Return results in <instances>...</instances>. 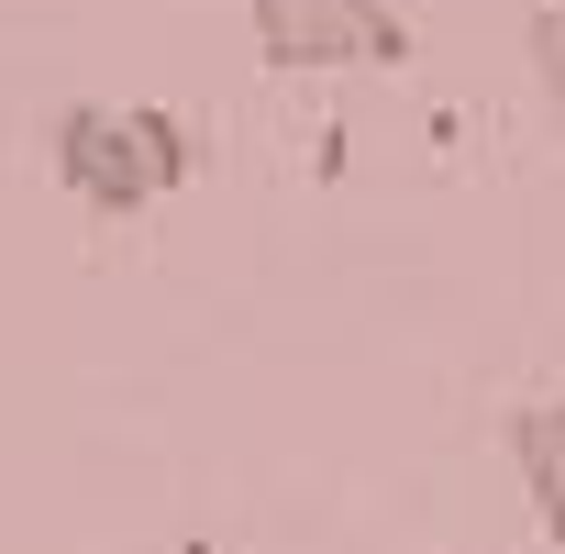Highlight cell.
I'll list each match as a JSON object with an SVG mask.
<instances>
[{
	"mask_svg": "<svg viewBox=\"0 0 565 554\" xmlns=\"http://www.w3.org/2000/svg\"><path fill=\"white\" fill-rule=\"evenodd\" d=\"M255 56L322 78V67H411V12L399 0H255Z\"/></svg>",
	"mask_w": 565,
	"mask_h": 554,
	"instance_id": "6da1fadb",
	"label": "cell"
},
{
	"mask_svg": "<svg viewBox=\"0 0 565 554\" xmlns=\"http://www.w3.org/2000/svg\"><path fill=\"white\" fill-rule=\"evenodd\" d=\"M45 167H56V189H67L89 222H145V211L167 200L156 167H145V145H134V122H122L111 100H67L56 134H45Z\"/></svg>",
	"mask_w": 565,
	"mask_h": 554,
	"instance_id": "7a4b0ae2",
	"label": "cell"
},
{
	"mask_svg": "<svg viewBox=\"0 0 565 554\" xmlns=\"http://www.w3.org/2000/svg\"><path fill=\"white\" fill-rule=\"evenodd\" d=\"M499 455H510V477H521V499H532V532L565 543V399H521V411L499 422Z\"/></svg>",
	"mask_w": 565,
	"mask_h": 554,
	"instance_id": "3957f363",
	"label": "cell"
},
{
	"mask_svg": "<svg viewBox=\"0 0 565 554\" xmlns=\"http://www.w3.org/2000/svg\"><path fill=\"white\" fill-rule=\"evenodd\" d=\"M122 122H134V145H145V167H156V189H189V178H200V134H189V122H178L167 100H134Z\"/></svg>",
	"mask_w": 565,
	"mask_h": 554,
	"instance_id": "277c9868",
	"label": "cell"
},
{
	"mask_svg": "<svg viewBox=\"0 0 565 554\" xmlns=\"http://www.w3.org/2000/svg\"><path fill=\"white\" fill-rule=\"evenodd\" d=\"M521 56H532V89H543V111L565 122V12H554V0H543V12H532V34H521Z\"/></svg>",
	"mask_w": 565,
	"mask_h": 554,
	"instance_id": "5b68a950",
	"label": "cell"
},
{
	"mask_svg": "<svg viewBox=\"0 0 565 554\" xmlns=\"http://www.w3.org/2000/svg\"><path fill=\"white\" fill-rule=\"evenodd\" d=\"M554 12H565V0H554Z\"/></svg>",
	"mask_w": 565,
	"mask_h": 554,
	"instance_id": "8992f818",
	"label": "cell"
}]
</instances>
